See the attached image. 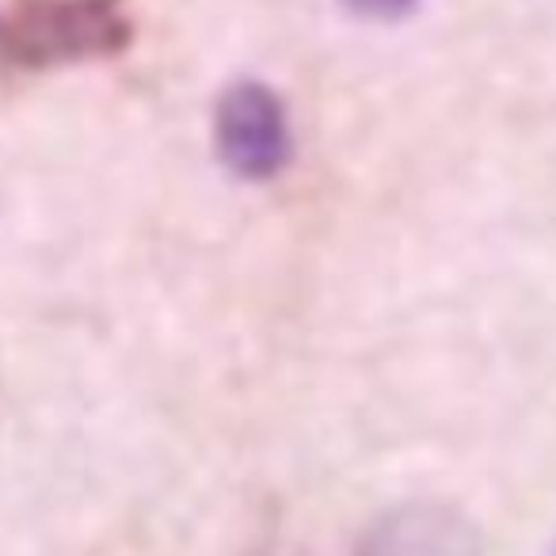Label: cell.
<instances>
[{"label": "cell", "mask_w": 556, "mask_h": 556, "mask_svg": "<svg viewBox=\"0 0 556 556\" xmlns=\"http://www.w3.org/2000/svg\"><path fill=\"white\" fill-rule=\"evenodd\" d=\"M355 556H472V538L462 518L419 503L381 518Z\"/></svg>", "instance_id": "obj_3"}, {"label": "cell", "mask_w": 556, "mask_h": 556, "mask_svg": "<svg viewBox=\"0 0 556 556\" xmlns=\"http://www.w3.org/2000/svg\"><path fill=\"white\" fill-rule=\"evenodd\" d=\"M214 149L237 179L267 184L290 164V115L275 88L263 80H237L214 108Z\"/></svg>", "instance_id": "obj_2"}, {"label": "cell", "mask_w": 556, "mask_h": 556, "mask_svg": "<svg viewBox=\"0 0 556 556\" xmlns=\"http://www.w3.org/2000/svg\"><path fill=\"white\" fill-rule=\"evenodd\" d=\"M343 4L363 20H401L416 9L419 0H343Z\"/></svg>", "instance_id": "obj_4"}, {"label": "cell", "mask_w": 556, "mask_h": 556, "mask_svg": "<svg viewBox=\"0 0 556 556\" xmlns=\"http://www.w3.org/2000/svg\"><path fill=\"white\" fill-rule=\"evenodd\" d=\"M134 42L126 0H4L0 73H50L118 58Z\"/></svg>", "instance_id": "obj_1"}]
</instances>
